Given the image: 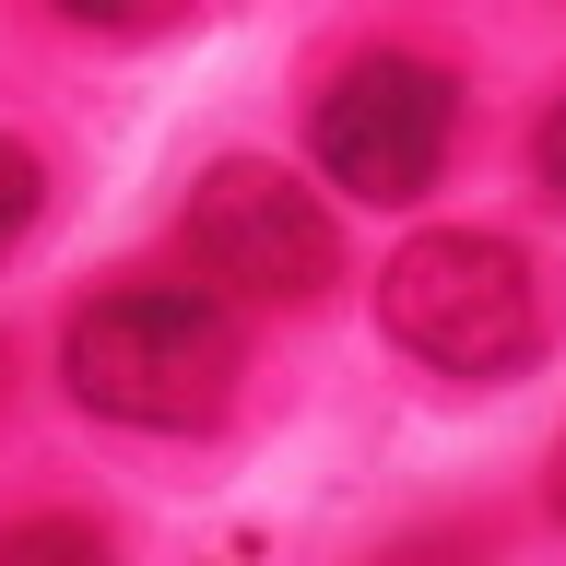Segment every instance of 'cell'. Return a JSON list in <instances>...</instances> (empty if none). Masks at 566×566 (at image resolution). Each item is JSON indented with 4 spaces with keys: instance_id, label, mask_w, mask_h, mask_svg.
<instances>
[{
    "instance_id": "obj_6",
    "label": "cell",
    "mask_w": 566,
    "mask_h": 566,
    "mask_svg": "<svg viewBox=\"0 0 566 566\" xmlns=\"http://www.w3.org/2000/svg\"><path fill=\"white\" fill-rule=\"evenodd\" d=\"M35 212H48V166H35V142L0 130V248H24Z\"/></svg>"
},
{
    "instance_id": "obj_2",
    "label": "cell",
    "mask_w": 566,
    "mask_h": 566,
    "mask_svg": "<svg viewBox=\"0 0 566 566\" xmlns=\"http://www.w3.org/2000/svg\"><path fill=\"white\" fill-rule=\"evenodd\" d=\"M378 318H389V343L413 366H437V378H520L543 354V283L484 224H437V237L389 248Z\"/></svg>"
},
{
    "instance_id": "obj_10",
    "label": "cell",
    "mask_w": 566,
    "mask_h": 566,
    "mask_svg": "<svg viewBox=\"0 0 566 566\" xmlns=\"http://www.w3.org/2000/svg\"><path fill=\"white\" fill-rule=\"evenodd\" d=\"M0 378H12V354H0Z\"/></svg>"
},
{
    "instance_id": "obj_8",
    "label": "cell",
    "mask_w": 566,
    "mask_h": 566,
    "mask_svg": "<svg viewBox=\"0 0 566 566\" xmlns=\"http://www.w3.org/2000/svg\"><path fill=\"white\" fill-rule=\"evenodd\" d=\"M531 177H543V201L566 212V95L543 106V130H531Z\"/></svg>"
},
{
    "instance_id": "obj_5",
    "label": "cell",
    "mask_w": 566,
    "mask_h": 566,
    "mask_svg": "<svg viewBox=\"0 0 566 566\" xmlns=\"http://www.w3.org/2000/svg\"><path fill=\"white\" fill-rule=\"evenodd\" d=\"M0 566H118V543L95 520H71V507H35V520L0 531Z\"/></svg>"
},
{
    "instance_id": "obj_9",
    "label": "cell",
    "mask_w": 566,
    "mask_h": 566,
    "mask_svg": "<svg viewBox=\"0 0 566 566\" xmlns=\"http://www.w3.org/2000/svg\"><path fill=\"white\" fill-rule=\"evenodd\" d=\"M555 520H566V449H555Z\"/></svg>"
},
{
    "instance_id": "obj_7",
    "label": "cell",
    "mask_w": 566,
    "mask_h": 566,
    "mask_svg": "<svg viewBox=\"0 0 566 566\" xmlns=\"http://www.w3.org/2000/svg\"><path fill=\"white\" fill-rule=\"evenodd\" d=\"M60 24H95V35H166L177 12H201V0H48Z\"/></svg>"
},
{
    "instance_id": "obj_3",
    "label": "cell",
    "mask_w": 566,
    "mask_h": 566,
    "mask_svg": "<svg viewBox=\"0 0 566 566\" xmlns=\"http://www.w3.org/2000/svg\"><path fill=\"white\" fill-rule=\"evenodd\" d=\"M189 272L212 295H260V307H307L343 283V224L307 177H283L272 154H224L189 189Z\"/></svg>"
},
{
    "instance_id": "obj_1",
    "label": "cell",
    "mask_w": 566,
    "mask_h": 566,
    "mask_svg": "<svg viewBox=\"0 0 566 566\" xmlns=\"http://www.w3.org/2000/svg\"><path fill=\"white\" fill-rule=\"evenodd\" d=\"M60 378L83 413L142 424V437H201L224 424L248 378V331L212 283H106L95 307H71Z\"/></svg>"
},
{
    "instance_id": "obj_4",
    "label": "cell",
    "mask_w": 566,
    "mask_h": 566,
    "mask_svg": "<svg viewBox=\"0 0 566 566\" xmlns=\"http://www.w3.org/2000/svg\"><path fill=\"white\" fill-rule=\"evenodd\" d=\"M449 142H460V83L437 60H413V48H366V60L331 71V95H318L307 118V154L331 189H354V201H424L437 177H449Z\"/></svg>"
}]
</instances>
